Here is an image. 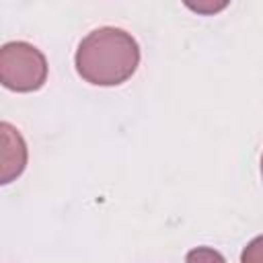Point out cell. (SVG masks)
Masks as SVG:
<instances>
[{
    "instance_id": "6da1fadb",
    "label": "cell",
    "mask_w": 263,
    "mask_h": 263,
    "mask_svg": "<svg viewBox=\"0 0 263 263\" xmlns=\"http://www.w3.org/2000/svg\"><path fill=\"white\" fill-rule=\"evenodd\" d=\"M140 64V45L119 27L92 29L74 53V66L82 80L95 86H117L132 78Z\"/></svg>"
},
{
    "instance_id": "7a4b0ae2",
    "label": "cell",
    "mask_w": 263,
    "mask_h": 263,
    "mask_svg": "<svg viewBox=\"0 0 263 263\" xmlns=\"http://www.w3.org/2000/svg\"><path fill=\"white\" fill-rule=\"evenodd\" d=\"M47 78V60L33 43L8 41L0 49V80L16 92H33Z\"/></svg>"
},
{
    "instance_id": "3957f363",
    "label": "cell",
    "mask_w": 263,
    "mask_h": 263,
    "mask_svg": "<svg viewBox=\"0 0 263 263\" xmlns=\"http://www.w3.org/2000/svg\"><path fill=\"white\" fill-rule=\"evenodd\" d=\"M0 183H10L27 166V144L16 127L8 121L0 123Z\"/></svg>"
},
{
    "instance_id": "277c9868",
    "label": "cell",
    "mask_w": 263,
    "mask_h": 263,
    "mask_svg": "<svg viewBox=\"0 0 263 263\" xmlns=\"http://www.w3.org/2000/svg\"><path fill=\"white\" fill-rule=\"evenodd\" d=\"M185 263H226V259L212 247H195L187 253Z\"/></svg>"
},
{
    "instance_id": "5b68a950",
    "label": "cell",
    "mask_w": 263,
    "mask_h": 263,
    "mask_svg": "<svg viewBox=\"0 0 263 263\" xmlns=\"http://www.w3.org/2000/svg\"><path fill=\"white\" fill-rule=\"evenodd\" d=\"M240 263H263V234L253 238L240 253Z\"/></svg>"
},
{
    "instance_id": "8992f818",
    "label": "cell",
    "mask_w": 263,
    "mask_h": 263,
    "mask_svg": "<svg viewBox=\"0 0 263 263\" xmlns=\"http://www.w3.org/2000/svg\"><path fill=\"white\" fill-rule=\"evenodd\" d=\"M261 177H263V156H261Z\"/></svg>"
}]
</instances>
